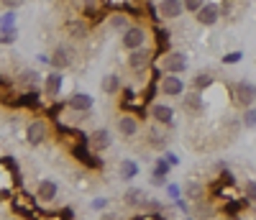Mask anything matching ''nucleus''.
<instances>
[{"instance_id": "17", "label": "nucleus", "mask_w": 256, "mask_h": 220, "mask_svg": "<svg viewBox=\"0 0 256 220\" xmlns=\"http://www.w3.org/2000/svg\"><path fill=\"white\" fill-rule=\"evenodd\" d=\"M123 202H126L128 208H141V205L148 202V197H146V192H144L141 187H128V190L123 192Z\"/></svg>"}, {"instance_id": "25", "label": "nucleus", "mask_w": 256, "mask_h": 220, "mask_svg": "<svg viewBox=\"0 0 256 220\" xmlns=\"http://www.w3.org/2000/svg\"><path fill=\"white\" fill-rule=\"evenodd\" d=\"M192 84H195L198 92H202V90H208V87L212 84V74H210V72H200L195 80H192Z\"/></svg>"}, {"instance_id": "21", "label": "nucleus", "mask_w": 256, "mask_h": 220, "mask_svg": "<svg viewBox=\"0 0 256 220\" xmlns=\"http://www.w3.org/2000/svg\"><path fill=\"white\" fill-rule=\"evenodd\" d=\"M41 82V74L34 72V70H24L20 72V87H26V90H36Z\"/></svg>"}, {"instance_id": "13", "label": "nucleus", "mask_w": 256, "mask_h": 220, "mask_svg": "<svg viewBox=\"0 0 256 220\" xmlns=\"http://www.w3.org/2000/svg\"><path fill=\"white\" fill-rule=\"evenodd\" d=\"M182 13H184V3H182V0H159V16L162 18L174 20Z\"/></svg>"}, {"instance_id": "10", "label": "nucleus", "mask_w": 256, "mask_h": 220, "mask_svg": "<svg viewBox=\"0 0 256 220\" xmlns=\"http://www.w3.org/2000/svg\"><path fill=\"white\" fill-rule=\"evenodd\" d=\"M116 130H118L123 138H134V136L138 134V120H136V116L123 113V116L116 120Z\"/></svg>"}, {"instance_id": "6", "label": "nucleus", "mask_w": 256, "mask_h": 220, "mask_svg": "<svg viewBox=\"0 0 256 220\" xmlns=\"http://www.w3.org/2000/svg\"><path fill=\"white\" fill-rule=\"evenodd\" d=\"M182 110L187 116H192V118H200L202 113H205V100H202V95L195 90V92H184V98H182Z\"/></svg>"}, {"instance_id": "23", "label": "nucleus", "mask_w": 256, "mask_h": 220, "mask_svg": "<svg viewBox=\"0 0 256 220\" xmlns=\"http://www.w3.org/2000/svg\"><path fill=\"white\" fill-rule=\"evenodd\" d=\"M110 28H113V31H118V34L128 31V28H131V26H128V16H123V13L110 16Z\"/></svg>"}, {"instance_id": "19", "label": "nucleus", "mask_w": 256, "mask_h": 220, "mask_svg": "<svg viewBox=\"0 0 256 220\" xmlns=\"http://www.w3.org/2000/svg\"><path fill=\"white\" fill-rule=\"evenodd\" d=\"M184 200H190V202H202L205 200V187L200 184V182H195V180H190L187 184H184Z\"/></svg>"}, {"instance_id": "11", "label": "nucleus", "mask_w": 256, "mask_h": 220, "mask_svg": "<svg viewBox=\"0 0 256 220\" xmlns=\"http://www.w3.org/2000/svg\"><path fill=\"white\" fill-rule=\"evenodd\" d=\"M59 194V184L54 180H41L36 187V200L38 202H54Z\"/></svg>"}, {"instance_id": "16", "label": "nucleus", "mask_w": 256, "mask_h": 220, "mask_svg": "<svg viewBox=\"0 0 256 220\" xmlns=\"http://www.w3.org/2000/svg\"><path fill=\"white\" fill-rule=\"evenodd\" d=\"M67 105L74 110V113H90V110H92V98L88 92H74L67 100Z\"/></svg>"}, {"instance_id": "1", "label": "nucleus", "mask_w": 256, "mask_h": 220, "mask_svg": "<svg viewBox=\"0 0 256 220\" xmlns=\"http://www.w3.org/2000/svg\"><path fill=\"white\" fill-rule=\"evenodd\" d=\"M146 41H148V31L144 26H131L128 31L120 34V44H123V49H128V52L146 46Z\"/></svg>"}, {"instance_id": "34", "label": "nucleus", "mask_w": 256, "mask_h": 220, "mask_svg": "<svg viewBox=\"0 0 256 220\" xmlns=\"http://www.w3.org/2000/svg\"><path fill=\"white\" fill-rule=\"evenodd\" d=\"M100 220H120V215H116V212H102Z\"/></svg>"}, {"instance_id": "33", "label": "nucleus", "mask_w": 256, "mask_h": 220, "mask_svg": "<svg viewBox=\"0 0 256 220\" xmlns=\"http://www.w3.org/2000/svg\"><path fill=\"white\" fill-rule=\"evenodd\" d=\"M164 182H166V177H164V174H154V177H152V184H154V187H162Z\"/></svg>"}, {"instance_id": "22", "label": "nucleus", "mask_w": 256, "mask_h": 220, "mask_svg": "<svg viewBox=\"0 0 256 220\" xmlns=\"http://www.w3.org/2000/svg\"><path fill=\"white\" fill-rule=\"evenodd\" d=\"M118 172H120V177H123V180H134L136 174H138V166H136L134 162L123 159V162H120V166H118Z\"/></svg>"}, {"instance_id": "4", "label": "nucleus", "mask_w": 256, "mask_h": 220, "mask_svg": "<svg viewBox=\"0 0 256 220\" xmlns=\"http://www.w3.org/2000/svg\"><path fill=\"white\" fill-rule=\"evenodd\" d=\"M187 70V56L182 52H169L162 56V72L166 74H182Z\"/></svg>"}, {"instance_id": "29", "label": "nucleus", "mask_w": 256, "mask_h": 220, "mask_svg": "<svg viewBox=\"0 0 256 220\" xmlns=\"http://www.w3.org/2000/svg\"><path fill=\"white\" fill-rule=\"evenodd\" d=\"M241 56H244L241 52H230V54L223 56V64H236V62H241Z\"/></svg>"}, {"instance_id": "15", "label": "nucleus", "mask_w": 256, "mask_h": 220, "mask_svg": "<svg viewBox=\"0 0 256 220\" xmlns=\"http://www.w3.org/2000/svg\"><path fill=\"white\" fill-rule=\"evenodd\" d=\"M113 138H110V130L108 128H95L92 134H90V146L95 151H105V148H110Z\"/></svg>"}, {"instance_id": "20", "label": "nucleus", "mask_w": 256, "mask_h": 220, "mask_svg": "<svg viewBox=\"0 0 256 220\" xmlns=\"http://www.w3.org/2000/svg\"><path fill=\"white\" fill-rule=\"evenodd\" d=\"M100 90L105 92V95H116L118 90H120V77L113 72V74H105L102 77V82H100Z\"/></svg>"}, {"instance_id": "18", "label": "nucleus", "mask_w": 256, "mask_h": 220, "mask_svg": "<svg viewBox=\"0 0 256 220\" xmlns=\"http://www.w3.org/2000/svg\"><path fill=\"white\" fill-rule=\"evenodd\" d=\"M62 72L59 70H54V72H49L46 77H44V92H46V98H56L59 92H62Z\"/></svg>"}, {"instance_id": "14", "label": "nucleus", "mask_w": 256, "mask_h": 220, "mask_svg": "<svg viewBox=\"0 0 256 220\" xmlns=\"http://www.w3.org/2000/svg\"><path fill=\"white\" fill-rule=\"evenodd\" d=\"M64 31H67L70 38H77V41H82V38H88V36H90V26L84 24L82 18H72V20H67V24H64Z\"/></svg>"}, {"instance_id": "7", "label": "nucleus", "mask_w": 256, "mask_h": 220, "mask_svg": "<svg viewBox=\"0 0 256 220\" xmlns=\"http://www.w3.org/2000/svg\"><path fill=\"white\" fill-rule=\"evenodd\" d=\"M159 90L164 98H180V95H184V82L177 74H166L159 80Z\"/></svg>"}, {"instance_id": "24", "label": "nucleus", "mask_w": 256, "mask_h": 220, "mask_svg": "<svg viewBox=\"0 0 256 220\" xmlns=\"http://www.w3.org/2000/svg\"><path fill=\"white\" fill-rule=\"evenodd\" d=\"M241 126H244L246 130L256 128V108H254V105H251V108H244V116H241Z\"/></svg>"}, {"instance_id": "26", "label": "nucleus", "mask_w": 256, "mask_h": 220, "mask_svg": "<svg viewBox=\"0 0 256 220\" xmlns=\"http://www.w3.org/2000/svg\"><path fill=\"white\" fill-rule=\"evenodd\" d=\"M166 144H169V138L164 136V134H159V130H152L148 134V146H154V148H166Z\"/></svg>"}, {"instance_id": "31", "label": "nucleus", "mask_w": 256, "mask_h": 220, "mask_svg": "<svg viewBox=\"0 0 256 220\" xmlns=\"http://www.w3.org/2000/svg\"><path fill=\"white\" fill-rule=\"evenodd\" d=\"M0 3H3L6 8H10V10H16V8H20V3H24V0H0Z\"/></svg>"}, {"instance_id": "36", "label": "nucleus", "mask_w": 256, "mask_h": 220, "mask_svg": "<svg viewBox=\"0 0 256 220\" xmlns=\"http://www.w3.org/2000/svg\"><path fill=\"white\" fill-rule=\"evenodd\" d=\"M3 197H6V192H0V202H3Z\"/></svg>"}, {"instance_id": "32", "label": "nucleus", "mask_w": 256, "mask_h": 220, "mask_svg": "<svg viewBox=\"0 0 256 220\" xmlns=\"http://www.w3.org/2000/svg\"><path fill=\"white\" fill-rule=\"evenodd\" d=\"M13 18H16V13H13V10H10V13H6V18L0 20V28H6V26H10V24H13Z\"/></svg>"}, {"instance_id": "3", "label": "nucleus", "mask_w": 256, "mask_h": 220, "mask_svg": "<svg viewBox=\"0 0 256 220\" xmlns=\"http://www.w3.org/2000/svg\"><path fill=\"white\" fill-rule=\"evenodd\" d=\"M46 138H49V123L44 118H36L26 126V141L31 146H41Z\"/></svg>"}, {"instance_id": "9", "label": "nucleus", "mask_w": 256, "mask_h": 220, "mask_svg": "<svg viewBox=\"0 0 256 220\" xmlns=\"http://www.w3.org/2000/svg\"><path fill=\"white\" fill-rule=\"evenodd\" d=\"M152 118L159 123V126H172L174 123V108L172 105H164V102H154L152 105Z\"/></svg>"}, {"instance_id": "38", "label": "nucleus", "mask_w": 256, "mask_h": 220, "mask_svg": "<svg viewBox=\"0 0 256 220\" xmlns=\"http://www.w3.org/2000/svg\"><path fill=\"white\" fill-rule=\"evenodd\" d=\"M233 3H238V0H233Z\"/></svg>"}, {"instance_id": "35", "label": "nucleus", "mask_w": 256, "mask_h": 220, "mask_svg": "<svg viewBox=\"0 0 256 220\" xmlns=\"http://www.w3.org/2000/svg\"><path fill=\"white\" fill-rule=\"evenodd\" d=\"M166 162H169V164H172V166H174V164H177V162H180V159H177V156H174V154H166Z\"/></svg>"}, {"instance_id": "28", "label": "nucleus", "mask_w": 256, "mask_h": 220, "mask_svg": "<svg viewBox=\"0 0 256 220\" xmlns=\"http://www.w3.org/2000/svg\"><path fill=\"white\" fill-rule=\"evenodd\" d=\"M182 3H184V10L187 13H198L205 6V0H182Z\"/></svg>"}, {"instance_id": "30", "label": "nucleus", "mask_w": 256, "mask_h": 220, "mask_svg": "<svg viewBox=\"0 0 256 220\" xmlns=\"http://www.w3.org/2000/svg\"><path fill=\"white\" fill-rule=\"evenodd\" d=\"M169 166H172L169 162H159V164H156V172H154V174H164V177H166V174H169Z\"/></svg>"}, {"instance_id": "27", "label": "nucleus", "mask_w": 256, "mask_h": 220, "mask_svg": "<svg viewBox=\"0 0 256 220\" xmlns=\"http://www.w3.org/2000/svg\"><path fill=\"white\" fill-rule=\"evenodd\" d=\"M244 197H246V202H254L256 205V180H248L244 184Z\"/></svg>"}, {"instance_id": "5", "label": "nucleus", "mask_w": 256, "mask_h": 220, "mask_svg": "<svg viewBox=\"0 0 256 220\" xmlns=\"http://www.w3.org/2000/svg\"><path fill=\"white\" fill-rule=\"evenodd\" d=\"M152 49H146V46H141V49H134L131 54H128V67H131L134 72H146L148 67H152Z\"/></svg>"}, {"instance_id": "12", "label": "nucleus", "mask_w": 256, "mask_h": 220, "mask_svg": "<svg viewBox=\"0 0 256 220\" xmlns=\"http://www.w3.org/2000/svg\"><path fill=\"white\" fill-rule=\"evenodd\" d=\"M49 59H52L49 64H52L54 70L64 72L67 67H72V49H70V46H56V49H54V54H52Z\"/></svg>"}, {"instance_id": "2", "label": "nucleus", "mask_w": 256, "mask_h": 220, "mask_svg": "<svg viewBox=\"0 0 256 220\" xmlns=\"http://www.w3.org/2000/svg\"><path fill=\"white\" fill-rule=\"evenodd\" d=\"M233 102L241 105V108H251L256 102V84H251L246 80L236 82L233 84Z\"/></svg>"}, {"instance_id": "8", "label": "nucleus", "mask_w": 256, "mask_h": 220, "mask_svg": "<svg viewBox=\"0 0 256 220\" xmlns=\"http://www.w3.org/2000/svg\"><path fill=\"white\" fill-rule=\"evenodd\" d=\"M220 6L218 3H205L198 13H195V18H198V24L200 26H216L218 20H220Z\"/></svg>"}, {"instance_id": "37", "label": "nucleus", "mask_w": 256, "mask_h": 220, "mask_svg": "<svg viewBox=\"0 0 256 220\" xmlns=\"http://www.w3.org/2000/svg\"><path fill=\"white\" fill-rule=\"evenodd\" d=\"M228 220H241V218H236V215H233V218H228Z\"/></svg>"}]
</instances>
